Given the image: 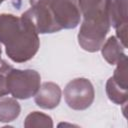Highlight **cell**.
Segmentation results:
<instances>
[{"label":"cell","instance_id":"obj_9","mask_svg":"<svg viewBox=\"0 0 128 128\" xmlns=\"http://www.w3.org/2000/svg\"><path fill=\"white\" fill-rule=\"evenodd\" d=\"M20 114L19 103L12 98H5L0 101V122H10Z\"/></svg>","mask_w":128,"mask_h":128},{"label":"cell","instance_id":"obj_5","mask_svg":"<svg viewBox=\"0 0 128 128\" xmlns=\"http://www.w3.org/2000/svg\"><path fill=\"white\" fill-rule=\"evenodd\" d=\"M54 20L59 28H75L80 22V10L76 0H48Z\"/></svg>","mask_w":128,"mask_h":128},{"label":"cell","instance_id":"obj_14","mask_svg":"<svg viewBox=\"0 0 128 128\" xmlns=\"http://www.w3.org/2000/svg\"><path fill=\"white\" fill-rule=\"evenodd\" d=\"M3 1H4V0H0V4H1V3L3 2Z\"/></svg>","mask_w":128,"mask_h":128},{"label":"cell","instance_id":"obj_13","mask_svg":"<svg viewBox=\"0 0 128 128\" xmlns=\"http://www.w3.org/2000/svg\"><path fill=\"white\" fill-rule=\"evenodd\" d=\"M0 61H1V46H0Z\"/></svg>","mask_w":128,"mask_h":128},{"label":"cell","instance_id":"obj_4","mask_svg":"<svg viewBox=\"0 0 128 128\" xmlns=\"http://www.w3.org/2000/svg\"><path fill=\"white\" fill-rule=\"evenodd\" d=\"M94 95L93 85L85 78H77L70 81L64 89L65 101L74 110L88 108L94 100Z\"/></svg>","mask_w":128,"mask_h":128},{"label":"cell","instance_id":"obj_7","mask_svg":"<svg viewBox=\"0 0 128 128\" xmlns=\"http://www.w3.org/2000/svg\"><path fill=\"white\" fill-rule=\"evenodd\" d=\"M61 98L60 87L52 82L43 83L39 87L37 93L35 94V103L43 109H53L55 108Z\"/></svg>","mask_w":128,"mask_h":128},{"label":"cell","instance_id":"obj_12","mask_svg":"<svg viewBox=\"0 0 128 128\" xmlns=\"http://www.w3.org/2000/svg\"><path fill=\"white\" fill-rule=\"evenodd\" d=\"M12 66L7 64L6 61H2L0 65V97L9 94L6 85V75Z\"/></svg>","mask_w":128,"mask_h":128},{"label":"cell","instance_id":"obj_8","mask_svg":"<svg viewBox=\"0 0 128 128\" xmlns=\"http://www.w3.org/2000/svg\"><path fill=\"white\" fill-rule=\"evenodd\" d=\"M121 44L122 43L120 42L119 39H117L115 36H111L109 37L107 42L103 45V47H101L103 57L111 65L117 64L122 58L126 56L123 51L125 47L124 46L122 47Z\"/></svg>","mask_w":128,"mask_h":128},{"label":"cell","instance_id":"obj_1","mask_svg":"<svg viewBox=\"0 0 128 128\" xmlns=\"http://www.w3.org/2000/svg\"><path fill=\"white\" fill-rule=\"evenodd\" d=\"M0 43L5 45L8 57L17 63L33 58L39 48L38 33L23 15H0Z\"/></svg>","mask_w":128,"mask_h":128},{"label":"cell","instance_id":"obj_6","mask_svg":"<svg viewBox=\"0 0 128 128\" xmlns=\"http://www.w3.org/2000/svg\"><path fill=\"white\" fill-rule=\"evenodd\" d=\"M109 20L117 33V36L126 48L127 42V0L109 1Z\"/></svg>","mask_w":128,"mask_h":128},{"label":"cell","instance_id":"obj_11","mask_svg":"<svg viewBox=\"0 0 128 128\" xmlns=\"http://www.w3.org/2000/svg\"><path fill=\"white\" fill-rule=\"evenodd\" d=\"M25 127H52V119L50 116L34 111L33 113H30L24 123Z\"/></svg>","mask_w":128,"mask_h":128},{"label":"cell","instance_id":"obj_2","mask_svg":"<svg viewBox=\"0 0 128 128\" xmlns=\"http://www.w3.org/2000/svg\"><path fill=\"white\" fill-rule=\"evenodd\" d=\"M109 1L101 0L96 5L81 11L84 20L79 30L78 41L86 51H98L104 44L105 36L110 29Z\"/></svg>","mask_w":128,"mask_h":128},{"label":"cell","instance_id":"obj_10","mask_svg":"<svg viewBox=\"0 0 128 128\" xmlns=\"http://www.w3.org/2000/svg\"><path fill=\"white\" fill-rule=\"evenodd\" d=\"M106 92L109 99L116 104H123L127 101V89L120 87L112 78H109L106 85Z\"/></svg>","mask_w":128,"mask_h":128},{"label":"cell","instance_id":"obj_3","mask_svg":"<svg viewBox=\"0 0 128 128\" xmlns=\"http://www.w3.org/2000/svg\"><path fill=\"white\" fill-rule=\"evenodd\" d=\"M41 77L35 70H19L11 67L6 75L9 94L14 98L28 99L34 96L40 87Z\"/></svg>","mask_w":128,"mask_h":128}]
</instances>
